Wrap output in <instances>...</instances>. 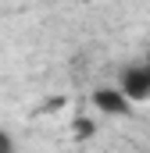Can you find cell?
Returning a JSON list of instances; mask_svg holds the SVG:
<instances>
[{"label": "cell", "instance_id": "obj_1", "mask_svg": "<svg viewBox=\"0 0 150 153\" xmlns=\"http://www.w3.org/2000/svg\"><path fill=\"white\" fill-rule=\"evenodd\" d=\"M118 93H122L129 103H136V100H150V68H147V64H140V68H129V71L122 75Z\"/></svg>", "mask_w": 150, "mask_h": 153}, {"label": "cell", "instance_id": "obj_2", "mask_svg": "<svg viewBox=\"0 0 150 153\" xmlns=\"http://www.w3.org/2000/svg\"><path fill=\"white\" fill-rule=\"evenodd\" d=\"M93 103H97L100 111H111V114H125V111H129V100H125L118 89H100V93L93 96Z\"/></svg>", "mask_w": 150, "mask_h": 153}, {"label": "cell", "instance_id": "obj_3", "mask_svg": "<svg viewBox=\"0 0 150 153\" xmlns=\"http://www.w3.org/2000/svg\"><path fill=\"white\" fill-rule=\"evenodd\" d=\"M0 153H14V139H11L4 128H0Z\"/></svg>", "mask_w": 150, "mask_h": 153}]
</instances>
